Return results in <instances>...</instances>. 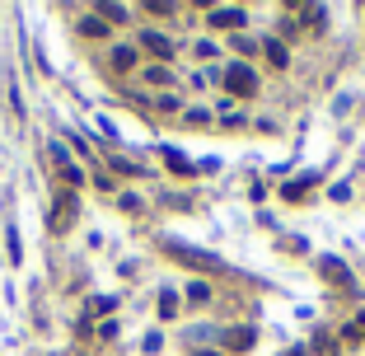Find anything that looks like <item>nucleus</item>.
<instances>
[{"instance_id": "1a4fd4ad", "label": "nucleus", "mask_w": 365, "mask_h": 356, "mask_svg": "<svg viewBox=\"0 0 365 356\" xmlns=\"http://www.w3.org/2000/svg\"><path fill=\"white\" fill-rule=\"evenodd\" d=\"M263 52L272 56V66H290V52H286V47L277 43V38H267V43H263Z\"/></svg>"}, {"instance_id": "423d86ee", "label": "nucleus", "mask_w": 365, "mask_h": 356, "mask_svg": "<svg viewBox=\"0 0 365 356\" xmlns=\"http://www.w3.org/2000/svg\"><path fill=\"white\" fill-rule=\"evenodd\" d=\"M52 164H56V174L66 178L70 188H75V183H85V174H80V169H75V164L66 159V150H61V145H52Z\"/></svg>"}, {"instance_id": "6ab92c4d", "label": "nucleus", "mask_w": 365, "mask_h": 356, "mask_svg": "<svg viewBox=\"0 0 365 356\" xmlns=\"http://www.w3.org/2000/svg\"><path fill=\"white\" fill-rule=\"evenodd\" d=\"M281 356H310V352H305V347H286V352H281Z\"/></svg>"}, {"instance_id": "7ed1b4c3", "label": "nucleus", "mask_w": 365, "mask_h": 356, "mask_svg": "<svg viewBox=\"0 0 365 356\" xmlns=\"http://www.w3.org/2000/svg\"><path fill=\"white\" fill-rule=\"evenodd\" d=\"M75 211H80V206H75V197H70V192H56V206H52V230L61 234L70 221H75Z\"/></svg>"}, {"instance_id": "a211bd4d", "label": "nucleus", "mask_w": 365, "mask_h": 356, "mask_svg": "<svg viewBox=\"0 0 365 356\" xmlns=\"http://www.w3.org/2000/svg\"><path fill=\"white\" fill-rule=\"evenodd\" d=\"M356 333H361V337H365V310H361V314H356Z\"/></svg>"}, {"instance_id": "4468645a", "label": "nucleus", "mask_w": 365, "mask_h": 356, "mask_svg": "<svg viewBox=\"0 0 365 356\" xmlns=\"http://www.w3.org/2000/svg\"><path fill=\"white\" fill-rule=\"evenodd\" d=\"M108 28H112V23H103V19H85V33H89V38H103Z\"/></svg>"}, {"instance_id": "f03ea898", "label": "nucleus", "mask_w": 365, "mask_h": 356, "mask_svg": "<svg viewBox=\"0 0 365 356\" xmlns=\"http://www.w3.org/2000/svg\"><path fill=\"white\" fill-rule=\"evenodd\" d=\"M221 85H225V94H234V99H253L258 94V75L248 66H225Z\"/></svg>"}, {"instance_id": "dca6fc26", "label": "nucleus", "mask_w": 365, "mask_h": 356, "mask_svg": "<svg viewBox=\"0 0 365 356\" xmlns=\"http://www.w3.org/2000/svg\"><path fill=\"white\" fill-rule=\"evenodd\" d=\"M5 244H10V258H14V263H19V258H23V248H19V234L10 230V234H5Z\"/></svg>"}, {"instance_id": "9d476101", "label": "nucleus", "mask_w": 365, "mask_h": 356, "mask_svg": "<svg viewBox=\"0 0 365 356\" xmlns=\"http://www.w3.org/2000/svg\"><path fill=\"white\" fill-rule=\"evenodd\" d=\"M211 23H216V28H239L243 14L239 10H216V14H211Z\"/></svg>"}, {"instance_id": "39448f33", "label": "nucleus", "mask_w": 365, "mask_h": 356, "mask_svg": "<svg viewBox=\"0 0 365 356\" xmlns=\"http://www.w3.org/2000/svg\"><path fill=\"white\" fill-rule=\"evenodd\" d=\"M141 47H145V52H155L159 61H174V43H169L164 33H150V28H145V33H141Z\"/></svg>"}, {"instance_id": "0eeeda50", "label": "nucleus", "mask_w": 365, "mask_h": 356, "mask_svg": "<svg viewBox=\"0 0 365 356\" xmlns=\"http://www.w3.org/2000/svg\"><path fill=\"white\" fill-rule=\"evenodd\" d=\"M323 277L328 281H337V290H351V272H347L337 258H323Z\"/></svg>"}, {"instance_id": "9b49d317", "label": "nucleus", "mask_w": 365, "mask_h": 356, "mask_svg": "<svg viewBox=\"0 0 365 356\" xmlns=\"http://www.w3.org/2000/svg\"><path fill=\"white\" fill-rule=\"evenodd\" d=\"M310 188H314V174H310V178H300V183H286V188H281V197H286V201H295V197H305Z\"/></svg>"}, {"instance_id": "f8f14e48", "label": "nucleus", "mask_w": 365, "mask_h": 356, "mask_svg": "<svg viewBox=\"0 0 365 356\" xmlns=\"http://www.w3.org/2000/svg\"><path fill=\"white\" fill-rule=\"evenodd\" d=\"M136 66V52L132 47H117V52H112V70H132Z\"/></svg>"}, {"instance_id": "f257e3e1", "label": "nucleus", "mask_w": 365, "mask_h": 356, "mask_svg": "<svg viewBox=\"0 0 365 356\" xmlns=\"http://www.w3.org/2000/svg\"><path fill=\"white\" fill-rule=\"evenodd\" d=\"M164 253L174 258V263L201 267V272H225V263H221V258H211V253H197V248H188V244H174V239H164Z\"/></svg>"}, {"instance_id": "f3484780", "label": "nucleus", "mask_w": 365, "mask_h": 356, "mask_svg": "<svg viewBox=\"0 0 365 356\" xmlns=\"http://www.w3.org/2000/svg\"><path fill=\"white\" fill-rule=\"evenodd\" d=\"M103 19H117L122 23V19H127V10H122V5H103Z\"/></svg>"}, {"instance_id": "20e7f679", "label": "nucleus", "mask_w": 365, "mask_h": 356, "mask_svg": "<svg viewBox=\"0 0 365 356\" xmlns=\"http://www.w3.org/2000/svg\"><path fill=\"white\" fill-rule=\"evenodd\" d=\"M253 342H258V328H230V333H221V352H248Z\"/></svg>"}, {"instance_id": "6e6552de", "label": "nucleus", "mask_w": 365, "mask_h": 356, "mask_svg": "<svg viewBox=\"0 0 365 356\" xmlns=\"http://www.w3.org/2000/svg\"><path fill=\"white\" fill-rule=\"evenodd\" d=\"M164 164L174 169L178 178H192V159H183V155H178V150H164Z\"/></svg>"}, {"instance_id": "aec40b11", "label": "nucleus", "mask_w": 365, "mask_h": 356, "mask_svg": "<svg viewBox=\"0 0 365 356\" xmlns=\"http://www.w3.org/2000/svg\"><path fill=\"white\" fill-rule=\"evenodd\" d=\"M201 356H211V352H201Z\"/></svg>"}, {"instance_id": "2eb2a0df", "label": "nucleus", "mask_w": 365, "mask_h": 356, "mask_svg": "<svg viewBox=\"0 0 365 356\" xmlns=\"http://www.w3.org/2000/svg\"><path fill=\"white\" fill-rule=\"evenodd\" d=\"M188 295H192V300L201 305V300H206V295H211V286H206V281H192V290H188Z\"/></svg>"}, {"instance_id": "ddd939ff", "label": "nucleus", "mask_w": 365, "mask_h": 356, "mask_svg": "<svg viewBox=\"0 0 365 356\" xmlns=\"http://www.w3.org/2000/svg\"><path fill=\"white\" fill-rule=\"evenodd\" d=\"M174 314H178V295L164 290V295H159V319H174Z\"/></svg>"}]
</instances>
